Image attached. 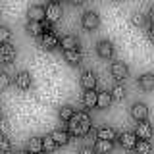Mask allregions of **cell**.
<instances>
[{
    "label": "cell",
    "instance_id": "2",
    "mask_svg": "<svg viewBox=\"0 0 154 154\" xmlns=\"http://www.w3.org/2000/svg\"><path fill=\"white\" fill-rule=\"evenodd\" d=\"M25 29H27L29 35H33V37H42L48 29H50V21H46V19L45 21H31V19H29Z\"/></svg>",
    "mask_w": 154,
    "mask_h": 154
},
{
    "label": "cell",
    "instance_id": "19",
    "mask_svg": "<svg viewBox=\"0 0 154 154\" xmlns=\"http://www.w3.org/2000/svg\"><path fill=\"white\" fill-rule=\"evenodd\" d=\"M50 135L54 137V141L58 143V146H66V144L69 143V131H66V129H54Z\"/></svg>",
    "mask_w": 154,
    "mask_h": 154
},
{
    "label": "cell",
    "instance_id": "32",
    "mask_svg": "<svg viewBox=\"0 0 154 154\" xmlns=\"http://www.w3.org/2000/svg\"><path fill=\"white\" fill-rule=\"evenodd\" d=\"M77 154H96V150H94V146H81L77 150Z\"/></svg>",
    "mask_w": 154,
    "mask_h": 154
},
{
    "label": "cell",
    "instance_id": "24",
    "mask_svg": "<svg viewBox=\"0 0 154 154\" xmlns=\"http://www.w3.org/2000/svg\"><path fill=\"white\" fill-rule=\"evenodd\" d=\"M112 94L108 93V91H102V93H98V102H96V106L98 108H102V110H106V108H110V104H112Z\"/></svg>",
    "mask_w": 154,
    "mask_h": 154
},
{
    "label": "cell",
    "instance_id": "17",
    "mask_svg": "<svg viewBox=\"0 0 154 154\" xmlns=\"http://www.w3.org/2000/svg\"><path fill=\"white\" fill-rule=\"evenodd\" d=\"M60 46L64 48V50H77V48H79V38L75 35H66V37H62Z\"/></svg>",
    "mask_w": 154,
    "mask_h": 154
},
{
    "label": "cell",
    "instance_id": "18",
    "mask_svg": "<svg viewBox=\"0 0 154 154\" xmlns=\"http://www.w3.org/2000/svg\"><path fill=\"white\" fill-rule=\"evenodd\" d=\"M96 154H110L114 150V141H104V139H96L94 143Z\"/></svg>",
    "mask_w": 154,
    "mask_h": 154
},
{
    "label": "cell",
    "instance_id": "29",
    "mask_svg": "<svg viewBox=\"0 0 154 154\" xmlns=\"http://www.w3.org/2000/svg\"><path fill=\"white\" fill-rule=\"evenodd\" d=\"M10 37H12V33H10V29L6 25L0 27V42L2 45H6V42H10Z\"/></svg>",
    "mask_w": 154,
    "mask_h": 154
},
{
    "label": "cell",
    "instance_id": "27",
    "mask_svg": "<svg viewBox=\"0 0 154 154\" xmlns=\"http://www.w3.org/2000/svg\"><path fill=\"white\" fill-rule=\"evenodd\" d=\"M42 146H45V152L46 154H52L58 148V143L54 141L52 135H46V137H42Z\"/></svg>",
    "mask_w": 154,
    "mask_h": 154
},
{
    "label": "cell",
    "instance_id": "25",
    "mask_svg": "<svg viewBox=\"0 0 154 154\" xmlns=\"http://www.w3.org/2000/svg\"><path fill=\"white\" fill-rule=\"evenodd\" d=\"M110 94H112L114 100H123L125 94H127V89H125L122 83H116L112 89H110Z\"/></svg>",
    "mask_w": 154,
    "mask_h": 154
},
{
    "label": "cell",
    "instance_id": "11",
    "mask_svg": "<svg viewBox=\"0 0 154 154\" xmlns=\"http://www.w3.org/2000/svg\"><path fill=\"white\" fill-rule=\"evenodd\" d=\"M96 54L100 58H104V60L112 58L114 56V45L110 41H100L98 45H96Z\"/></svg>",
    "mask_w": 154,
    "mask_h": 154
},
{
    "label": "cell",
    "instance_id": "5",
    "mask_svg": "<svg viewBox=\"0 0 154 154\" xmlns=\"http://www.w3.org/2000/svg\"><path fill=\"white\" fill-rule=\"evenodd\" d=\"M81 23H83L85 29H89V31H94V29L100 25V17H98V14H96V12L89 10V12L83 14V17H81Z\"/></svg>",
    "mask_w": 154,
    "mask_h": 154
},
{
    "label": "cell",
    "instance_id": "22",
    "mask_svg": "<svg viewBox=\"0 0 154 154\" xmlns=\"http://www.w3.org/2000/svg\"><path fill=\"white\" fill-rule=\"evenodd\" d=\"M64 58H66V62L69 66H79L81 64V52H79V48H77V50H64Z\"/></svg>",
    "mask_w": 154,
    "mask_h": 154
},
{
    "label": "cell",
    "instance_id": "33",
    "mask_svg": "<svg viewBox=\"0 0 154 154\" xmlns=\"http://www.w3.org/2000/svg\"><path fill=\"white\" fill-rule=\"evenodd\" d=\"M146 35H148V38H150V42H152V45H154V25H150V27H148Z\"/></svg>",
    "mask_w": 154,
    "mask_h": 154
},
{
    "label": "cell",
    "instance_id": "14",
    "mask_svg": "<svg viewBox=\"0 0 154 154\" xmlns=\"http://www.w3.org/2000/svg\"><path fill=\"white\" fill-rule=\"evenodd\" d=\"M27 16H29V19H31V21H45V19H46V8L35 4V6L29 8Z\"/></svg>",
    "mask_w": 154,
    "mask_h": 154
},
{
    "label": "cell",
    "instance_id": "13",
    "mask_svg": "<svg viewBox=\"0 0 154 154\" xmlns=\"http://www.w3.org/2000/svg\"><path fill=\"white\" fill-rule=\"evenodd\" d=\"M112 75L116 77L118 81H122V79H125V77L129 75V67H127V64L125 62H114L112 64Z\"/></svg>",
    "mask_w": 154,
    "mask_h": 154
},
{
    "label": "cell",
    "instance_id": "20",
    "mask_svg": "<svg viewBox=\"0 0 154 154\" xmlns=\"http://www.w3.org/2000/svg\"><path fill=\"white\" fill-rule=\"evenodd\" d=\"M73 116H75V110L71 108L69 104H64V106H60V108H58V118H60L62 122H71V119H73Z\"/></svg>",
    "mask_w": 154,
    "mask_h": 154
},
{
    "label": "cell",
    "instance_id": "8",
    "mask_svg": "<svg viewBox=\"0 0 154 154\" xmlns=\"http://www.w3.org/2000/svg\"><path fill=\"white\" fill-rule=\"evenodd\" d=\"M139 139H144V141H150L152 135H154V127L148 122H139L137 123V129H135Z\"/></svg>",
    "mask_w": 154,
    "mask_h": 154
},
{
    "label": "cell",
    "instance_id": "1",
    "mask_svg": "<svg viewBox=\"0 0 154 154\" xmlns=\"http://www.w3.org/2000/svg\"><path fill=\"white\" fill-rule=\"evenodd\" d=\"M67 123H69V135L73 137H85L91 133V118L87 112H77L73 119Z\"/></svg>",
    "mask_w": 154,
    "mask_h": 154
},
{
    "label": "cell",
    "instance_id": "3",
    "mask_svg": "<svg viewBox=\"0 0 154 154\" xmlns=\"http://www.w3.org/2000/svg\"><path fill=\"white\" fill-rule=\"evenodd\" d=\"M118 141H119V144H122L123 148H127V150H135V146H137V143H139V137H137L135 131H123L118 137Z\"/></svg>",
    "mask_w": 154,
    "mask_h": 154
},
{
    "label": "cell",
    "instance_id": "21",
    "mask_svg": "<svg viewBox=\"0 0 154 154\" xmlns=\"http://www.w3.org/2000/svg\"><path fill=\"white\" fill-rule=\"evenodd\" d=\"M139 87L143 91H154V73H144L139 77Z\"/></svg>",
    "mask_w": 154,
    "mask_h": 154
},
{
    "label": "cell",
    "instance_id": "10",
    "mask_svg": "<svg viewBox=\"0 0 154 154\" xmlns=\"http://www.w3.org/2000/svg\"><path fill=\"white\" fill-rule=\"evenodd\" d=\"M60 17H62V6L58 2H50L46 6V21L56 23Z\"/></svg>",
    "mask_w": 154,
    "mask_h": 154
},
{
    "label": "cell",
    "instance_id": "23",
    "mask_svg": "<svg viewBox=\"0 0 154 154\" xmlns=\"http://www.w3.org/2000/svg\"><path fill=\"white\" fill-rule=\"evenodd\" d=\"M96 102H98V93L93 89V91H85L83 93V104L85 108H93V106H96Z\"/></svg>",
    "mask_w": 154,
    "mask_h": 154
},
{
    "label": "cell",
    "instance_id": "12",
    "mask_svg": "<svg viewBox=\"0 0 154 154\" xmlns=\"http://www.w3.org/2000/svg\"><path fill=\"white\" fill-rule=\"evenodd\" d=\"M0 60H2V64H10V62L16 60V48L10 45V42L0 46Z\"/></svg>",
    "mask_w": 154,
    "mask_h": 154
},
{
    "label": "cell",
    "instance_id": "6",
    "mask_svg": "<svg viewBox=\"0 0 154 154\" xmlns=\"http://www.w3.org/2000/svg\"><path fill=\"white\" fill-rule=\"evenodd\" d=\"M60 41L62 38H58V35H54V33L46 31L45 35L41 37V46L45 48V50H54V48L60 46Z\"/></svg>",
    "mask_w": 154,
    "mask_h": 154
},
{
    "label": "cell",
    "instance_id": "34",
    "mask_svg": "<svg viewBox=\"0 0 154 154\" xmlns=\"http://www.w3.org/2000/svg\"><path fill=\"white\" fill-rule=\"evenodd\" d=\"M0 127H2V133L8 131V119H6V118H2V122H0Z\"/></svg>",
    "mask_w": 154,
    "mask_h": 154
},
{
    "label": "cell",
    "instance_id": "31",
    "mask_svg": "<svg viewBox=\"0 0 154 154\" xmlns=\"http://www.w3.org/2000/svg\"><path fill=\"white\" fill-rule=\"evenodd\" d=\"M0 85H2V89L10 87V75L8 73H0Z\"/></svg>",
    "mask_w": 154,
    "mask_h": 154
},
{
    "label": "cell",
    "instance_id": "28",
    "mask_svg": "<svg viewBox=\"0 0 154 154\" xmlns=\"http://www.w3.org/2000/svg\"><path fill=\"white\" fill-rule=\"evenodd\" d=\"M0 148H2L4 154H12V143H10L6 133H2V137H0Z\"/></svg>",
    "mask_w": 154,
    "mask_h": 154
},
{
    "label": "cell",
    "instance_id": "26",
    "mask_svg": "<svg viewBox=\"0 0 154 154\" xmlns=\"http://www.w3.org/2000/svg\"><path fill=\"white\" fill-rule=\"evenodd\" d=\"M135 154H152V143L144 141V139H139L137 146H135Z\"/></svg>",
    "mask_w": 154,
    "mask_h": 154
},
{
    "label": "cell",
    "instance_id": "38",
    "mask_svg": "<svg viewBox=\"0 0 154 154\" xmlns=\"http://www.w3.org/2000/svg\"><path fill=\"white\" fill-rule=\"evenodd\" d=\"M50 2H58V0H50Z\"/></svg>",
    "mask_w": 154,
    "mask_h": 154
},
{
    "label": "cell",
    "instance_id": "30",
    "mask_svg": "<svg viewBox=\"0 0 154 154\" xmlns=\"http://www.w3.org/2000/svg\"><path fill=\"white\" fill-rule=\"evenodd\" d=\"M131 23L133 25H137V27H143L144 25V16L141 12H135L133 16H131Z\"/></svg>",
    "mask_w": 154,
    "mask_h": 154
},
{
    "label": "cell",
    "instance_id": "16",
    "mask_svg": "<svg viewBox=\"0 0 154 154\" xmlns=\"http://www.w3.org/2000/svg\"><path fill=\"white\" fill-rule=\"evenodd\" d=\"M118 137L119 135L116 133V129L112 127H98L96 129V139H104V141H118Z\"/></svg>",
    "mask_w": 154,
    "mask_h": 154
},
{
    "label": "cell",
    "instance_id": "36",
    "mask_svg": "<svg viewBox=\"0 0 154 154\" xmlns=\"http://www.w3.org/2000/svg\"><path fill=\"white\" fill-rule=\"evenodd\" d=\"M14 154H29V152H27V150H16Z\"/></svg>",
    "mask_w": 154,
    "mask_h": 154
},
{
    "label": "cell",
    "instance_id": "37",
    "mask_svg": "<svg viewBox=\"0 0 154 154\" xmlns=\"http://www.w3.org/2000/svg\"><path fill=\"white\" fill-rule=\"evenodd\" d=\"M71 2H73V4H81V2H83V0H71Z\"/></svg>",
    "mask_w": 154,
    "mask_h": 154
},
{
    "label": "cell",
    "instance_id": "35",
    "mask_svg": "<svg viewBox=\"0 0 154 154\" xmlns=\"http://www.w3.org/2000/svg\"><path fill=\"white\" fill-rule=\"evenodd\" d=\"M148 19H150V23L154 25V4L150 6V10H148Z\"/></svg>",
    "mask_w": 154,
    "mask_h": 154
},
{
    "label": "cell",
    "instance_id": "4",
    "mask_svg": "<svg viewBox=\"0 0 154 154\" xmlns=\"http://www.w3.org/2000/svg\"><path fill=\"white\" fill-rule=\"evenodd\" d=\"M131 118L135 119V122H146V118H148V106L144 104V102H135L131 106Z\"/></svg>",
    "mask_w": 154,
    "mask_h": 154
},
{
    "label": "cell",
    "instance_id": "9",
    "mask_svg": "<svg viewBox=\"0 0 154 154\" xmlns=\"http://www.w3.org/2000/svg\"><path fill=\"white\" fill-rule=\"evenodd\" d=\"M81 87H83L85 91H93L96 87V73L93 69H87L81 73Z\"/></svg>",
    "mask_w": 154,
    "mask_h": 154
},
{
    "label": "cell",
    "instance_id": "15",
    "mask_svg": "<svg viewBox=\"0 0 154 154\" xmlns=\"http://www.w3.org/2000/svg\"><path fill=\"white\" fill-rule=\"evenodd\" d=\"M25 150L29 154H42L45 152V146H42V137H31L27 141V148Z\"/></svg>",
    "mask_w": 154,
    "mask_h": 154
},
{
    "label": "cell",
    "instance_id": "7",
    "mask_svg": "<svg viewBox=\"0 0 154 154\" xmlns=\"http://www.w3.org/2000/svg\"><path fill=\"white\" fill-rule=\"evenodd\" d=\"M31 75H29V71H19V73H16V77H14V85L17 87L19 91H27L31 89Z\"/></svg>",
    "mask_w": 154,
    "mask_h": 154
}]
</instances>
